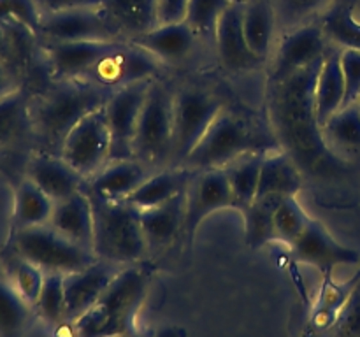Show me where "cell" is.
Returning a JSON list of instances; mask_svg holds the SVG:
<instances>
[{
  "label": "cell",
  "instance_id": "d6986e66",
  "mask_svg": "<svg viewBox=\"0 0 360 337\" xmlns=\"http://www.w3.org/2000/svg\"><path fill=\"white\" fill-rule=\"evenodd\" d=\"M27 178L55 204L79 192L86 181V178H83L72 165L67 164L60 154L53 153L34 154L28 160Z\"/></svg>",
  "mask_w": 360,
  "mask_h": 337
},
{
  "label": "cell",
  "instance_id": "d6a6232c",
  "mask_svg": "<svg viewBox=\"0 0 360 337\" xmlns=\"http://www.w3.org/2000/svg\"><path fill=\"white\" fill-rule=\"evenodd\" d=\"M30 305L14 290L6 276H0V337H21L27 329Z\"/></svg>",
  "mask_w": 360,
  "mask_h": 337
},
{
  "label": "cell",
  "instance_id": "ee69618b",
  "mask_svg": "<svg viewBox=\"0 0 360 337\" xmlns=\"http://www.w3.org/2000/svg\"><path fill=\"white\" fill-rule=\"evenodd\" d=\"M153 337H185V332L178 326H165V329L157 330Z\"/></svg>",
  "mask_w": 360,
  "mask_h": 337
},
{
  "label": "cell",
  "instance_id": "7bdbcfd3",
  "mask_svg": "<svg viewBox=\"0 0 360 337\" xmlns=\"http://www.w3.org/2000/svg\"><path fill=\"white\" fill-rule=\"evenodd\" d=\"M20 90V81H18L14 70L4 60H0V100Z\"/></svg>",
  "mask_w": 360,
  "mask_h": 337
},
{
  "label": "cell",
  "instance_id": "f35d334b",
  "mask_svg": "<svg viewBox=\"0 0 360 337\" xmlns=\"http://www.w3.org/2000/svg\"><path fill=\"white\" fill-rule=\"evenodd\" d=\"M231 0H190L185 23L195 35H207L217 32V25Z\"/></svg>",
  "mask_w": 360,
  "mask_h": 337
},
{
  "label": "cell",
  "instance_id": "30bf717a",
  "mask_svg": "<svg viewBox=\"0 0 360 337\" xmlns=\"http://www.w3.org/2000/svg\"><path fill=\"white\" fill-rule=\"evenodd\" d=\"M158 62L160 60L157 56L141 46L120 41L79 79L115 91L129 84L153 79L158 72Z\"/></svg>",
  "mask_w": 360,
  "mask_h": 337
},
{
  "label": "cell",
  "instance_id": "c3c4849f",
  "mask_svg": "<svg viewBox=\"0 0 360 337\" xmlns=\"http://www.w3.org/2000/svg\"><path fill=\"white\" fill-rule=\"evenodd\" d=\"M357 105H359V109H360V98H359V102H357Z\"/></svg>",
  "mask_w": 360,
  "mask_h": 337
},
{
  "label": "cell",
  "instance_id": "603a6c76",
  "mask_svg": "<svg viewBox=\"0 0 360 337\" xmlns=\"http://www.w3.org/2000/svg\"><path fill=\"white\" fill-rule=\"evenodd\" d=\"M98 7L104 11L120 37L129 41L160 25L157 0H101Z\"/></svg>",
  "mask_w": 360,
  "mask_h": 337
},
{
  "label": "cell",
  "instance_id": "5bb4252c",
  "mask_svg": "<svg viewBox=\"0 0 360 337\" xmlns=\"http://www.w3.org/2000/svg\"><path fill=\"white\" fill-rule=\"evenodd\" d=\"M290 249L297 262L315 267L327 277L338 265H355L360 262L359 249L336 241L319 220L309 221L306 230L290 246Z\"/></svg>",
  "mask_w": 360,
  "mask_h": 337
},
{
  "label": "cell",
  "instance_id": "f546056e",
  "mask_svg": "<svg viewBox=\"0 0 360 337\" xmlns=\"http://www.w3.org/2000/svg\"><path fill=\"white\" fill-rule=\"evenodd\" d=\"M267 153H248L224 167L229 185H231L234 207L238 211L246 209L255 200L257 192H259L260 168Z\"/></svg>",
  "mask_w": 360,
  "mask_h": 337
},
{
  "label": "cell",
  "instance_id": "e575fe53",
  "mask_svg": "<svg viewBox=\"0 0 360 337\" xmlns=\"http://www.w3.org/2000/svg\"><path fill=\"white\" fill-rule=\"evenodd\" d=\"M23 90L0 100V146L14 143L23 136L25 130H32L30 109Z\"/></svg>",
  "mask_w": 360,
  "mask_h": 337
},
{
  "label": "cell",
  "instance_id": "7402d4cb",
  "mask_svg": "<svg viewBox=\"0 0 360 337\" xmlns=\"http://www.w3.org/2000/svg\"><path fill=\"white\" fill-rule=\"evenodd\" d=\"M139 221L148 249L171 244L185 225V192L167 202L139 209Z\"/></svg>",
  "mask_w": 360,
  "mask_h": 337
},
{
  "label": "cell",
  "instance_id": "9a60e30c",
  "mask_svg": "<svg viewBox=\"0 0 360 337\" xmlns=\"http://www.w3.org/2000/svg\"><path fill=\"white\" fill-rule=\"evenodd\" d=\"M329 49L322 25H304L290 32L280 44L267 83H276L290 74L323 58Z\"/></svg>",
  "mask_w": 360,
  "mask_h": 337
},
{
  "label": "cell",
  "instance_id": "8fae6325",
  "mask_svg": "<svg viewBox=\"0 0 360 337\" xmlns=\"http://www.w3.org/2000/svg\"><path fill=\"white\" fill-rule=\"evenodd\" d=\"M109 146L111 137L102 105L76 123L63 140L60 157L88 179L108 164Z\"/></svg>",
  "mask_w": 360,
  "mask_h": 337
},
{
  "label": "cell",
  "instance_id": "f6af8a7d",
  "mask_svg": "<svg viewBox=\"0 0 360 337\" xmlns=\"http://www.w3.org/2000/svg\"><path fill=\"white\" fill-rule=\"evenodd\" d=\"M134 337H153V333H150V336H146V333H136Z\"/></svg>",
  "mask_w": 360,
  "mask_h": 337
},
{
  "label": "cell",
  "instance_id": "cb8c5ba5",
  "mask_svg": "<svg viewBox=\"0 0 360 337\" xmlns=\"http://www.w3.org/2000/svg\"><path fill=\"white\" fill-rule=\"evenodd\" d=\"M195 37V32L185 21H179V23L158 25L153 30L139 35L130 42L144 48L158 60L179 62L192 51Z\"/></svg>",
  "mask_w": 360,
  "mask_h": 337
},
{
  "label": "cell",
  "instance_id": "83f0119b",
  "mask_svg": "<svg viewBox=\"0 0 360 337\" xmlns=\"http://www.w3.org/2000/svg\"><path fill=\"white\" fill-rule=\"evenodd\" d=\"M55 202L28 178L18 185L13 199V227L14 230L41 227L51 221Z\"/></svg>",
  "mask_w": 360,
  "mask_h": 337
},
{
  "label": "cell",
  "instance_id": "74e56055",
  "mask_svg": "<svg viewBox=\"0 0 360 337\" xmlns=\"http://www.w3.org/2000/svg\"><path fill=\"white\" fill-rule=\"evenodd\" d=\"M63 276L60 272H46L41 293L34 309L44 322L62 323L65 322V288H63Z\"/></svg>",
  "mask_w": 360,
  "mask_h": 337
},
{
  "label": "cell",
  "instance_id": "7a4b0ae2",
  "mask_svg": "<svg viewBox=\"0 0 360 337\" xmlns=\"http://www.w3.org/2000/svg\"><path fill=\"white\" fill-rule=\"evenodd\" d=\"M112 91L84 79L55 81L51 88L32 98V132L48 147V153L60 154L70 130L88 112L102 107Z\"/></svg>",
  "mask_w": 360,
  "mask_h": 337
},
{
  "label": "cell",
  "instance_id": "ba28073f",
  "mask_svg": "<svg viewBox=\"0 0 360 337\" xmlns=\"http://www.w3.org/2000/svg\"><path fill=\"white\" fill-rule=\"evenodd\" d=\"M224 104L218 97L204 90L186 88L174 95V121H172L171 160L174 167L185 161L207 132Z\"/></svg>",
  "mask_w": 360,
  "mask_h": 337
},
{
  "label": "cell",
  "instance_id": "d590c367",
  "mask_svg": "<svg viewBox=\"0 0 360 337\" xmlns=\"http://www.w3.org/2000/svg\"><path fill=\"white\" fill-rule=\"evenodd\" d=\"M6 277L11 281L14 290L21 295V298L34 309L39 293H41L42 283H44V270L28 262L27 258L20 256L18 253H13V258L7 262Z\"/></svg>",
  "mask_w": 360,
  "mask_h": 337
},
{
  "label": "cell",
  "instance_id": "b9f144b4",
  "mask_svg": "<svg viewBox=\"0 0 360 337\" xmlns=\"http://www.w3.org/2000/svg\"><path fill=\"white\" fill-rule=\"evenodd\" d=\"M190 0H157L158 23H179L185 21Z\"/></svg>",
  "mask_w": 360,
  "mask_h": 337
},
{
  "label": "cell",
  "instance_id": "277c9868",
  "mask_svg": "<svg viewBox=\"0 0 360 337\" xmlns=\"http://www.w3.org/2000/svg\"><path fill=\"white\" fill-rule=\"evenodd\" d=\"M148 284V274L139 267L120 270L97 302L72 323L76 337L136 336L134 319Z\"/></svg>",
  "mask_w": 360,
  "mask_h": 337
},
{
  "label": "cell",
  "instance_id": "7dc6e473",
  "mask_svg": "<svg viewBox=\"0 0 360 337\" xmlns=\"http://www.w3.org/2000/svg\"><path fill=\"white\" fill-rule=\"evenodd\" d=\"M118 337H134V336H118Z\"/></svg>",
  "mask_w": 360,
  "mask_h": 337
},
{
  "label": "cell",
  "instance_id": "484cf974",
  "mask_svg": "<svg viewBox=\"0 0 360 337\" xmlns=\"http://www.w3.org/2000/svg\"><path fill=\"white\" fill-rule=\"evenodd\" d=\"M316 116L320 125L340 111L345 104V77L341 69V49L329 46L316 79Z\"/></svg>",
  "mask_w": 360,
  "mask_h": 337
},
{
  "label": "cell",
  "instance_id": "f1b7e54d",
  "mask_svg": "<svg viewBox=\"0 0 360 337\" xmlns=\"http://www.w3.org/2000/svg\"><path fill=\"white\" fill-rule=\"evenodd\" d=\"M276 13L271 0H252L243 9V32L250 49L257 58L264 60L273 44Z\"/></svg>",
  "mask_w": 360,
  "mask_h": 337
},
{
  "label": "cell",
  "instance_id": "2e32d148",
  "mask_svg": "<svg viewBox=\"0 0 360 337\" xmlns=\"http://www.w3.org/2000/svg\"><path fill=\"white\" fill-rule=\"evenodd\" d=\"M120 41H42L55 81L79 79Z\"/></svg>",
  "mask_w": 360,
  "mask_h": 337
},
{
  "label": "cell",
  "instance_id": "60d3db41",
  "mask_svg": "<svg viewBox=\"0 0 360 337\" xmlns=\"http://www.w3.org/2000/svg\"><path fill=\"white\" fill-rule=\"evenodd\" d=\"M326 2L327 0H280V11L288 23H294L322 9Z\"/></svg>",
  "mask_w": 360,
  "mask_h": 337
},
{
  "label": "cell",
  "instance_id": "ffe728a7",
  "mask_svg": "<svg viewBox=\"0 0 360 337\" xmlns=\"http://www.w3.org/2000/svg\"><path fill=\"white\" fill-rule=\"evenodd\" d=\"M148 176V165L136 158L112 160L88 178L86 185L105 199L127 200L146 181Z\"/></svg>",
  "mask_w": 360,
  "mask_h": 337
},
{
  "label": "cell",
  "instance_id": "e0dca14e",
  "mask_svg": "<svg viewBox=\"0 0 360 337\" xmlns=\"http://www.w3.org/2000/svg\"><path fill=\"white\" fill-rule=\"evenodd\" d=\"M120 269L116 263L97 260L84 269L63 276L65 288V322L74 323L88 311L111 284Z\"/></svg>",
  "mask_w": 360,
  "mask_h": 337
},
{
  "label": "cell",
  "instance_id": "3957f363",
  "mask_svg": "<svg viewBox=\"0 0 360 337\" xmlns=\"http://www.w3.org/2000/svg\"><path fill=\"white\" fill-rule=\"evenodd\" d=\"M281 150L273 128H266L259 119L234 109L218 112L200 143L179 167L190 171L224 168L231 161L248 153H267Z\"/></svg>",
  "mask_w": 360,
  "mask_h": 337
},
{
  "label": "cell",
  "instance_id": "4dcf8cb0",
  "mask_svg": "<svg viewBox=\"0 0 360 337\" xmlns=\"http://www.w3.org/2000/svg\"><path fill=\"white\" fill-rule=\"evenodd\" d=\"M283 199L281 195H259L241 211L245 218V239L250 248H260L274 241V216Z\"/></svg>",
  "mask_w": 360,
  "mask_h": 337
},
{
  "label": "cell",
  "instance_id": "4fadbf2b",
  "mask_svg": "<svg viewBox=\"0 0 360 337\" xmlns=\"http://www.w3.org/2000/svg\"><path fill=\"white\" fill-rule=\"evenodd\" d=\"M234 207L231 185L224 168L195 171L185 190V232L190 242L199 225L217 211Z\"/></svg>",
  "mask_w": 360,
  "mask_h": 337
},
{
  "label": "cell",
  "instance_id": "9c48e42d",
  "mask_svg": "<svg viewBox=\"0 0 360 337\" xmlns=\"http://www.w3.org/2000/svg\"><path fill=\"white\" fill-rule=\"evenodd\" d=\"M37 39L41 41H122L98 6L42 11Z\"/></svg>",
  "mask_w": 360,
  "mask_h": 337
},
{
  "label": "cell",
  "instance_id": "8d00e7d4",
  "mask_svg": "<svg viewBox=\"0 0 360 337\" xmlns=\"http://www.w3.org/2000/svg\"><path fill=\"white\" fill-rule=\"evenodd\" d=\"M309 221L311 218L302 209L297 197H285L274 216V241L292 246L301 237Z\"/></svg>",
  "mask_w": 360,
  "mask_h": 337
},
{
  "label": "cell",
  "instance_id": "4316f807",
  "mask_svg": "<svg viewBox=\"0 0 360 337\" xmlns=\"http://www.w3.org/2000/svg\"><path fill=\"white\" fill-rule=\"evenodd\" d=\"M192 176L193 171L186 167L165 168L157 174L148 176L146 181L127 199V202H130L137 209H146V207L167 202L172 197L185 192Z\"/></svg>",
  "mask_w": 360,
  "mask_h": 337
},
{
  "label": "cell",
  "instance_id": "bcb514c9",
  "mask_svg": "<svg viewBox=\"0 0 360 337\" xmlns=\"http://www.w3.org/2000/svg\"><path fill=\"white\" fill-rule=\"evenodd\" d=\"M231 2H239V4H248V2H252V0H231Z\"/></svg>",
  "mask_w": 360,
  "mask_h": 337
},
{
  "label": "cell",
  "instance_id": "ac0fdd59",
  "mask_svg": "<svg viewBox=\"0 0 360 337\" xmlns=\"http://www.w3.org/2000/svg\"><path fill=\"white\" fill-rule=\"evenodd\" d=\"M243 9L245 4L231 2L224 14L220 16L214 32L217 39L218 56L225 69L229 70H250L259 65L262 60L257 58L255 53L250 49L243 32Z\"/></svg>",
  "mask_w": 360,
  "mask_h": 337
},
{
  "label": "cell",
  "instance_id": "836d02e7",
  "mask_svg": "<svg viewBox=\"0 0 360 337\" xmlns=\"http://www.w3.org/2000/svg\"><path fill=\"white\" fill-rule=\"evenodd\" d=\"M322 128L330 147L360 150V109L357 104L341 107L323 123Z\"/></svg>",
  "mask_w": 360,
  "mask_h": 337
},
{
  "label": "cell",
  "instance_id": "8992f818",
  "mask_svg": "<svg viewBox=\"0 0 360 337\" xmlns=\"http://www.w3.org/2000/svg\"><path fill=\"white\" fill-rule=\"evenodd\" d=\"M13 251L44 272H76L98 260L91 249L76 244L49 223L14 230Z\"/></svg>",
  "mask_w": 360,
  "mask_h": 337
},
{
  "label": "cell",
  "instance_id": "44dd1931",
  "mask_svg": "<svg viewBox=\"0 0 360 337\" xmlns=\"http://www.w3.org/2000/svg\"><path fill=\"white\" fill-rule=\"evenodd\" d=\"M49 225L76 244L94 251V211L83 188L55 204Z\"/></svg>",
  "mask_w": 360,
  "mask_h": 337
},
{
  "label": "cell",
  "instance_id": "1f68e13d",
  "mask_svg": "<svg viewBox=\"0 0 360 337\" xmlns=\"http://www.w3.org/2000/svg\"><path fill=\"white\" fill-rule=\"evenodd\" d=\"M322 30L327 41L341 49L360 51V23L354 18V2H341L334 6L322 20Z\"/></svg>",
  "mask_w": 360,
  "mask_h": 337
},
{
  "label": "cell",
  "instance_id": "5b68a950",
  "mask_svg": "<svg viewBox=\"0 0 360 337\" xmlns=\"http://www.w3.org/2000/svg\"><path fill=\"white\" fill-rule=\"evenodd\" d=\"M83 190L94 211V253L97 258L116 265L137 262L148 249L139 209L127 200H111L98 195L86 181Z\"/></svg>",
  "mask_w": 360,
  "mask_h": 337
},
{
  "label": "cell",
  "instance_id": "52a82bcc",
  "mask_svg": "<svg viewBox=\"0 0 360 337\" xmlns=\"http://www.w3.org/2000/svg\"><path fill=\"white\" fill-rule=\"evenodd\" d=\"M174 95L151 81L134 137V158L144 165H160L171 158Z\"/></svg>",
  "mask_w": 360,
  "mask_h": 337
},
{
  "label": "cell",
  "instance_id": "ab89813d",
  "mask_svg": "<svg viewBox=\"0 0 360 337\" xmlns=\"http://www.w3.org/2000/svg\"><path fill=\"white\" fill-rule=\"evenodd\" d=\"M341 69L345 77V104L343 107L357 104L360 98V51L341 49Z\"/></svg>",
  "mask_w": 360,
  "mask_h": 337
},
{
  "label": "cell",
  "instance_id": "6da1fadb",
  "mask_svg": "<svg viewBox=\"0 0 360 337\" xmlns=\"http://www.w3.org/2000/svg\"><path fill=\"white\" fill-rule=\"evenodd\" d=\"M323 58L290 74L276 83H267V109L271 128L301 171L333 174L343 160L336 157L323 136L316 116V79Z\"/></svg>",
  "mask_w": 360,
  "mask_h": 337
},
{
  "label": "cell",
  "instance_id": "d4e9b609",
  "mask_svg": "<svg viewBox=\"0 0 360 337\" xmlns=\"http://www.w3.org/2000/svg\"><path fill=\"white\" fill-rule=\"evenodd\" d=\"M302 188V171L294 158L283 150L269 151L262 161L259 195L297 197Z\"/></svg>",
  "mask_w": 360,
  "mask_h": 337
},
{
  "label": "cell",
  "instance_id": "7c38bea8",
  "mask_svg": "<svg viewBox=\"0 0 360 337\" xmlns=\"http://www.w3.org/2000/svg\"><path fill=\"white\" fill-rule=\"evenodd\" d=\"M151 81L153 79L141 81L115 90L104 104L109 137H111L108 161L134 158V137Z\"/></svg>",
  "mask_w": 360,
  "mask_h": 337
}]
</instances>
